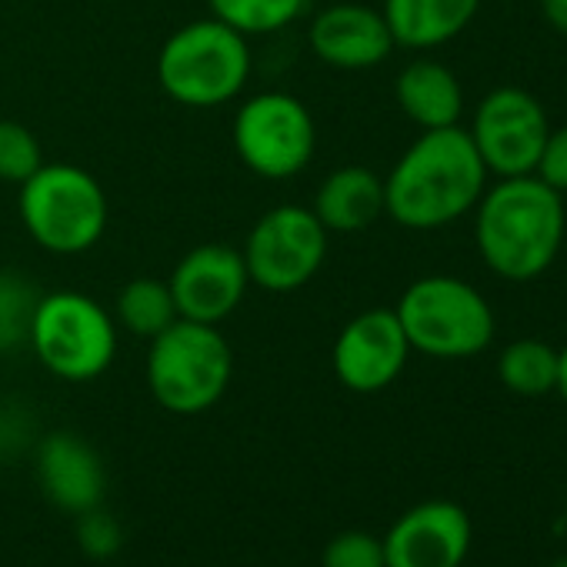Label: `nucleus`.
Instances as JSON below:
<instances>
[{
    "mask_svg": "<svg viewBox=\"0 0 567 567\" xmlns=\"http://www.w3.org/2000/svg\"><path fill=\"white\" fill-rule=\"evenodd\" d=\"M487 167L471 134L454 127L421 131L384 177V214L408 230H437L474 210Z\"/></svg>",
    "mask_w": 567,
    "mask_h": 567,
    "instance_id": "f257e3e1",
    "label": "nucleus"
},
{
    "mask_svg": "<svg viewBox=\"0 0 567 567\" xmlns=\"http://www.w3.org/2000/svg\"><path fill=\"white\" fill-rule=\"evenodd\" d=\"M477 254L504 280H534L560 254L564 194L534 174L497 177L474 204Z\"/></svg>",
    "mask_w": 567,
    "mask_h": 567,
    "instance_id": "f03ea898",
    "label": "nucleus"
},
{
    "mask_svg": "<svg viewBox=\"0 0 567 567\" xmlns=\"http://www.w3.org/2000/svg\"><path fill=\"white\" fill-rule=\"evenodd\" d=\"M18 214L41 250L78 257L101 244L111 224V200L91 171L71 161H44L18 187Z\"/></svg>",
    "mask_w": 567,
    "mask_h": 567,
    "instance_id": "7ed1b4c3",
    "label": "nucleus"
},
{
    "mask_svg": "<svg viewBox=\"0 0 567 567\" xmlns=\"http://www.w3.org/2000/svg\"><path fill=\"white\" fill-rule=\"evenodd\" d=\"M250 44L217 18L177 28L157 54L161 91L190 111H210L237 101L250 81Z\"/></svg>",
    "mask_w": 567,
    "mask_h": 567,
    "instance_id": "20e7f679",
    "label": "nucleus"
},
{
    "mask_svg": "<svg viewBox=\"0 0 567 567\" xmlns=\"http://www.w3.org/2000/svg\"><path fill=\"white\" fill-rule=\"evenodd\" d=\"M411 351L437 361L477 358L494 341V311L474 284L451 274H427L408 284L394 308Z\"/></svg>",
    "mask_w": 567,
    "mask_h": 567,
    "instance_id": "39448f33",
    "label": "nucleus"
},
{
    "mask_svg": "<svg viewBox=\"0 0 567 567\" xmlns=\"http://www.w3.org/2000/svg\"><path fill=\"white\" fill-rule=\"evenodd\" d=\"M234 378V351L217 324L177 318L147 348L151 398L171 414L210 411Z\"/></svg>",
    "mask_w": 567,
    "mask_h": 567,
    "instance_id": "423d86ee",
    "label": "nucleus"
},
{
    "mask_svg": "<svg viewBox=\"0 0 567 567\" xmlns=\"http://www.w3.org/2000/svg\"><path fill=\"white\" fill-rule=\"evenodd\" d=\"M117 341L114 315L84 291H51L34 305L28 344L61 381L84 384L101 378L117 358Z\"/></svg>",
    "mask_w": 567,
    "mask_h": 567,
    "instance_id": "0eeeda50",
    "label": "nucleus"
},
{
    "mask_svg": "<svg viewBox=\"0 0 567 567\" xmlns=\"http://www.w3.org/2000/svg\"><path fill=\"white\" fill-rule=\"evenodd\" d=\"M230 144L237 161L264 181H291L318 154V124L311 107L288 91L250 94L234 121Z\"/></svg>",
    "mask_w": 567,
    "mask_h": 567,
    "instance_id": "6e6552de",
    "label": "nucleus"
},
{
    "mask_svg": "<svg viewBox=\"0 0 567 567\" xmlns=\"http://www.w3.org/2000/svg\"><path fill=\"white\" fill-rule=\"evenodd\" d=\"M331 234L305 204H277L264 210L244 247V267L254 288L270 295H291L311 284L328 260Z\"/></svg>",
    "mask_w": 567,
    "mask_h": 567,
    "instance_id": "1a4fd4ad",
    "label": "nucleus"
},
{
    "mask_svg": "<svg viewBox=\"0 0 567 567\" xmlns=\"http://www.w3.org/2000/svg\"><path fill=\"white\" fill-rule=\"evenodd\" d=\"M471 141L494 177L534 174L540 147L550 134L544 104L524 87H494L474 111Z\"/></svg>",
    "mask_w": 567,
    "mask_h": 567,
    "instance_id": "9d476101",
    "label": "nucleus"
},
{
    "mask_svg": "<svg viewBox=\"0 0 567 567\" xmlns=\"http://www.w3.org/2000/svg\"><path fill=\"white\" fill-rule=\"evenodd\" d=\"M167 288L177 305V318L197 324L227 321L247 298L250 277L240 247L230 244H197L171 270Z\"/></svg>",
    "mask_w": 567,
    "mask_h": 567,
    "instance_id": "9b49d317",
    "label": "nucleus"
},
{
    "mask_svg": "<svg viewBox=\"0 0 567 567\" xmlns=\"http://www.w3.org/2000/svg\"><path fill=\"white\" fill-rule=\"evenodd\" d=\"M411 358L408 334L394 308H371L354 315L331 351L334 378L354 394H378L391 388Z\"/></svg>",
    "mask_w": 567,
    "mask_h": 567,
    "instance_id": "f8f14e48",
    "label": "nucleus"
},
{
    "mask_svg": "<svg viewBox=\"0 0 567 567\" xmlns=\"http://www.w3.org/2000/svg\"><path fill=\"white\" fill-rule=\"evenodd\" d=\"M381 544L388 567H461L471 550V517L454 501H424L404 511Z\"/></svg>",
    "mask_w": 567,
    "mask_h": 567,
    "instance_id": "ddd939ff",
    "label": "nucleus"
},
{
    "mask_svg": "<svg viewBox=\"0 0 567 567\" xmlns=\"http://www.w3.org/2000/svg\"><path fill=\"white\" fill-rule=\"evenodd\" d=\"M308 48L311 54L338 71H368L391 58L394 38L388 31V21L381 11L368 4H341L324 8L311 28H308Z\"/></svg>",
    "mask_w": 567,
    "mask_h": 567,
    "instance_id": "4468645a",
    "label": "nucleus"
},
{
    "mask_svg": "<svg viewBox=\"0 0 567 567\" xmlns=\"http://www.w3.org/2000/svg\"><path fill=\"white\" fill-rule=\"evenodd\" d=\"M38 474L54 504L64 511H94L104 494L101 457L74 434H51L38 454Z\"/></svg>",
    "mask_w": 567,
    "mask_h": 567,
    "instance_id": "2eb2a0df",
    "label": "nucleus"
},
{
    "mask_svg": "<svg viewBox=\"0 0 567 567\" xmlns=\"http://www.w3.org/2000/svg\"><path fill=\"white\" fill-rule=\"evenodd\" d=\"M311 210L328 234H361L384 217V177L364 164L338 167L318 184Z\"/></svg>",
    "mask_w": 567,
    "mask_h": 567,
    "instance_id": "dca6fc26",
    "label": "nucleus"
},
{
    "mask_svg": "<svg viewBox=\"0 0 567 567\" xmlns=\"http://www.w3.org/2000/svg\"><path fill=\"white\" fill-rule=\"evenodd\" d=\"M481 0H384V21L394 48L434 51L471 28Z\"/></svg>",
    "mask_w": 567,
    "mask_h": 567,
    "instance_id": "f3484780",
    "label": "nucleus"
},
{
    "mask_svg": "<svg viewBox=\"0 0 567 567\" xmlns=\"http://www.w3.org/2000/svg\"><path fill=\"white\" fill-rule=\"evenodd\" d=\"M394 97L398 107L411 124L421 131H437V127H454L464 111V91L461 81L451 68L437 61H411L398 81H394Z\"/></svg>",
    "mask_w": 567,
    "mask_h": 567,
    "instance_id": "a211bd4d",
    "label": "nucleus"
},
{
    "mask_svg": "<svg viewBox=\"0 0 567 567\" xmlns=\"http://www.w3.org/2000/svg\"><path fill=\"white\" fill-rule=\"evenodd\" d=\"M114 321L117 331H127L134 338L154 341L161 331H167L177 321V305L161 277H134L114 298Z\"/></svg>",
    "mask_w": 567,
    "mask_h": 567,
    "instance_id": "6ab92c4d",
    "label": "nucleus"
},
{
    "mask_svg": "<svg viewBox=\"0 0 567 567\" xmlns=\"http://www.w3.org/2000/svg\"><path fill=\"white\" fill-rule=\"evenodd\" d=\"M497 378L511 394L544 398L557 384V348L537 338L511 341L497 358Z\"/></svg>",
    "mask_w": 567,
    "mask_h": 567,
    "instance_id": "aec40b11",
    "label": "nucleus"
},
{
    "mask_svg": "<svg viewBox=\"0 0 567 567\" xmlns=\"http://www.w3.org/2000/svg\"><path fill=\"white\" fill-rule=\"evenodd\" d=\"M207 4L210 18L234 28L247 41L291 28L308 11V0H207Z\"/></svg>",
    "mask_w": 567,
    "mask_h": 567,
    "instance_id": "412c9836",
    "label": "nucleus"
},
{
    "mask_svg": "<svg viewBox=\"0 0 567 567\" xmlns=\"http://www.w3.org/2000/svg\"><path fill=\"white\" fill-rule=\"evenodd\" d=\"M44 164V147L21 121H0V181L24 184Z\"/></svg>",
    "mask_w": 567,
    "mask_h": 567,
    "instance_id": "4be33fe9",
    "label": "nucleus"
},
{
    "mask_svg": "<svg viewBox=\"0 0 567 567\" xmlns=\"http://www.w3.org/2000/svg\"><path fill=\"white\" fill-rule=\"evenodd\" d=\"M38 298L41 295H34L21 277L0 270V351L28 341Z\"/></svg>",
    "mask_w": 567,
    "mask_h": 567,
    "instance_id": "5701e85b",
    "label": "nucleus"
},
{
    "mask_svg": "<svg viewBox=\"0 0 567 567\" xmlns=\"http://www.w3.org/2000/svg\"><path fill=\"white\" fill-rule=\"evenodd\" d=\"M324 567H388L384 544L368 530H344L338 534L321 557Z\"/></svg>",
    "mask_w": 567,
    "mask_h": 567,
    "instance_id": "b1692460",
    "label": "nucleus"
},
{
    "mask_svg": "<svg viewBox=\"0 0 567 567\" xmlns=\"http://www.w3.org/2000/svg\"><path fill=\"white\" fill-rule=\"evenodd\" d=\"M534 177H540L547 187H554L557 194H567V124L564 127H550Z\"/></svg>",
    "mask_w": 567,
    "mask_h": 567,
    "instance_id": "393cba45",
    "label": "nucleus"
},
{
    "mask_svg": "<svg viewBox=\"0 0 567 567\" xmlns=\"http://www.w3.org/2000/svg\"><path fill=\"white\" fill-rule=\"evenodd\" d=\"M81 540H84L94 554H114V544H117L114 527H111V520H107V517H94V520H87V524H84V530H81Z\"/></svg>",
    "mask_w": 567,
    "mask_h": 567,
    "instance_id": "a878e982",
    "label": "nucleus"
},
{
    "mask_svg": "<svg viewBox=\"0 0 567 567\" xmlns=\"http://www.w3.org/2000/svg\"><path fill=\"white\" fill-rule=\"evenodd\" d=\"M540 14L557 34L567 38V0H540Z\"/></svg>",
    "mask_w": 567,
    "mask_h": 567,
    "instance_id": "bb28decb",
    "label": "nucleus"
},
{
    "mask_svg": "<svg viewBox=\"0 0 567 567\" xmlns=\"http://www.w3.org/2000/svg\"><path fill=\"white\" fill-rule=\"evenodd\" d=\"M554 391L564 398V404H567V344L557 351V384H554Z\"/></svg>",
    "mask_w": 567,
    "mask_h": 567,
    "instance_id": "cd10ccee",
    "label": "nucleus"
},
{
    "mask_svg": "<svg viewBox=\"0 0 567 567\" xmlns=\"http://www.w3.org/2000/svg\"><path fill=\"white\" fill-rule=\"evenodd\" d=\"M554 567H567V557H564V560H557V564H554Z\"/></svg>",
    "mask_w": 567,
    "mask_h": 567,
    "instance_id": "c85d7f7f",
    "label": "nucleus"
}]
</instances>
